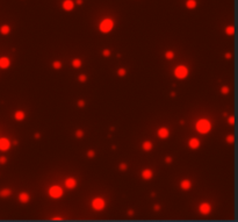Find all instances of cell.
Here are the masks:
<instances>
[{
	"label": "cell",
	"mask_w": 238,
	"mask_h": 222,
	"mask_svg": "<svg viewBox=\"0 0 238 222\" xmlns=\"http://www.w3.org/2000/svg\"><path fill=\"white\" fill-rule=\"evenodd\" d=\"M195 128H196V130L200 134H207L211 129V123L207 119H201V120H199L196 122Z\"/></svg>",
	"instance_id": "cell-1"
},
{
	"label": "cell",
	"mask_w": 238,
	"mask_h": 222,
	"mask_svg": "<svg viewBox=\"0 0 238 222\" xmlns=\"http://www.w3.org/2000/svg\"><path fill=\"white\" fill-rule=\"evenodd\" d=\"M113 27H114V21L112 20V19H104V21L100 24V31L101 33H104V34H107V33H109L110 30L113 29Z\"/></svg>",
	"instance_id": "cell-2"
},
{
	"label": "cell",
	"mask_w": 238,
	"mask_h": 222,
	"mask_svg": "<svg viewBox=\"0 0 238 222\" xmlns=\"http://www.w3.org/2000/svg\"><path fill=\"white\" fill-rule=\"evenodd\" d=\"M174 76L177 77L178 79H185L186 77L188 76V69L186 66H184V65H179L174 70Z\"/></svg>",
	"instance_id": "cell-3"
},
{
	"label": "cell",
	"mask_w": 238,
	"mask_h": 222,
	"mask_svg": "<svg viewBox=\"0 0 238 222\" xmlns=\"http://www.w3.org/2000/svg\"><path fill=\"white\" fill-rule=\"evenodd\" d=\"M104 206H106V202H104V200L102 198H95L93 199L92 201V207L94 210H97V212H100V210H102L104 208Z\"/></svg>",
	"instance_id": "cell-4"
},
{
	"label": "cell",
	"mask_w": 238,
	"mask_h": 222,
	"mask_svg": "<svg viewBox=\"0 0 238 222\" xmlns=\"http://www.w3.org/2000/svg\"><path fill=\"white\" fill-rule=\"evenodd\" d=\"M49 195L53 199H58L63 195V190L59 186H51L49 188Z\"/></svg>",
	"instance_id": "cell-5"
},
{
	"label": "cell",
	"mask_w": 238,
	"mask_h": 222,
	"mask_svg": "<svg viewBox=\"0 0 238 222\" xmlns=\"http://www.w3.org/2000/svg\"><path fill=\"white\" fill-rule=\"evenodd\" d=\"M11 148V141L6 137L0 139V151H7Z\"/></svg>",
	"instance_id": "cell-6"
},
{
	"label": "cell",
	"mask_w": 238,
	"mask_h": 222,
	"mask_svg": "<svg viewBox=\"0 0 238 222\" xmlns=\"http://www.w3.org/2000/svg\"><path fill=\"white\" fill-rule=\"evenodd\" d=\"M210 210H211V206L210 204L208 202H203V204L200 205V207H199V212L202 214V215H208L209 213H210Z\"/></svg>",
	"instance_id": "cell-7"
},
{
	"label": "cell",
	"mask_w": 238,
	"mask_h": 222,
	"mask_svg": "<svg viewBox=\"0 0 238 222\" xmlns=\"http://www.w3.org/2000/svg\"><path fill=\"white\" fill-rule=\"evenodd\" d=\"M157 134H158V136L160 137V139H167L168 137V135H170V131H168V129L167 128H165V127H162V128H159L158 129V131H157Z\"/></svg>",
	"instance_id": "cell-8"
},
{
	"label": "cell",
	"mask_w": 238,
	"mask_h": 222,
	"mask_svg": "<svg viewBox=\"0 0 238 222\" xmlns=\"http://www.w3.org/2000/svg\"><path fill=\"white\" fill-rule=\"evenodd\" d=\"M65 186H66V188H69V190H73L77 186V180H75V178H68L65 180Z\"/></svg>",
	"instance_id": "cell-9"
},
{
	"label": "cell",
	"mask_w": 238,
	"mask_h": 222,
	"mask_svg": "<svg viewBox=\"0 0 238 222\" xmlns=\"http://www.w3.org/2000/svg\"><path fill=\"white\" fill-rule=\"evenodd\" d=\"M11 65V61L8 57H0V69H7Z\"/></svg>",
	"instance_id": "cell-10"
},
{
	"label": "cell",
	"mask_w": 238,
	"mask_h": 222,
	"mask_svg": "<svg viewBox=\"0 0 238 222\" xmlns=\"http://www.w3.org/2000/svg\"><path fill=\"white\" fill-rule=\"evenodd\" d=\"M75 7V2L72 0H65L63 2V8L65 11H72Z\"/></svg>",
	"instance_id": "cell-11"
},
{
	"label": "cell",
	"mask_w": 238,
	"mask_h": 222,
	"mask_svg": "<svg viewBox=\"0 0 238 222\" xmlns=\"http://www.w3.org/2000/svg\"><path fill=\"white\" fill-rule=\"evenodd\" d=\"M152 176H153V172L149 169H145L142 171V177H143V179L145 180H150L151 178H152Z\"/></svg>",
	"instance_id": "cell-12"
},
{
	"label": "cell",
	"mask_w": 238,
	"mask_h": 222,
	"mask_svg": "<svg viewBox=\"0 0 238 222\" xmlns=\"http://www.w3.org/2000/svg\"><path fill=\"white\" fill-rule=\"evenodd\" d=\"M180 187H181L182 190H185V191H188V190L192 187V181L189 180V179H185V180H182L180 183Z\"/></svg>",
	"instance_id": "cell-13"
},
{
	"label": "cell",
	"mask_w": 238,
	"mask_h": 222,
	"mask_svg": "<svg viewBox=\"0 0 238 222\" xmlns=\"http://www.w3.org/2000/svg\"><path fill=\"white\" fill-rule=\"evenodd\" d=\"M19 200H20L22 204H27L29 201V194L26 192H21L19 194Z\"/></svg>",
	"instance_id": "cell-14"
},
{
	"label": "cell",
	"mask_w": 238,
	"mask_h": 222,
	"mask_svg": "<svg viewBox=\"0 0 238 222\" xmlns=\"http://www.w3.org/2000/svg\"><path fill=\"white\" fill-rule=\"evenodd\" d=\"M188 146H189V148H192V149H197V148L200 146V141L197 140V139H192V140H189V142H188Z\"/></svg>",
	"instance_id": "cell-15"
},
{
	"label": "cell",
	"mask_w": 238,
	"mask_h": 222,
	"mask_svg": "<svg viewBox=\"0 0 238 222\" xmlns=\"http://www.w3.org/2000/svg\"><path fill=\"white\" fill-rule=\"evenodd\" d=\"M12 194V191L9 188H2L0 191V198H7Z\"/></svg>",
	"instance_id": "cell-16"
},
{
	"label": "cell",
	"mask_w": 238,
	"mask_h": 222,
	"mask_svg": "<svg viewBox=\"0 0 238 222\" xmlns=\"http://www.w3.org/2000/svg\"><path fill=\"white\" fill-rule=\"evenodd\" d=\"M14 117H15V120H16V121H22L23 119H24V117H26V114H24V112H22V111H17Z\"/></svg>",
	"instance_id": "cell-17"
},
{
	"label": "cell",
	"mask_w": 238,
	"mask_h": 222,
	"mask_svg": "<svg viewBox=\"0 0 238 222\" xmlns=\"http://www.w3.org/2000/svg\"><path fill=\"white\" fill-rule=\"evenodd\" d=\"M9 31H11V28H9V26H7V24H4V26H1V28H0V33H1L2 35H7V34H9Z\"/></svg>",
	"instance_id": "cell-18"
},
{
	"label": "cell",
	"mask_w": 238,
	"mask_h": 222,
	"mask_svg": "<svg viewBox=\"0 0 238 222\" xmlns=\"http://www.w3.org/2000/svg\"><path fill=\"white\" fill-rule=\"evenodd\" d=\"M143 149H144L145 151H151L152 150V143H151L150 141H145L144 143H143Z\"/></svg>",
	"instance_id": "cell-19"
},
{
	"label": "cell",
	"mask_w": 238,
	"mask_h": 222,
	"mask_svg": "<svg viewBox=\"0 0 238 222\" xmlns=\"http://www.w3.org/2000/svg\"><path fill=\"white\" fill-rule=\"evenodd\" d=\"M195 6H196V1L195 0H187V2H186V7L187 8L193 9V8H195Z\"/></svg>",
	"instance_id": "cell-20"
},
{
	"label": "cell",
	"mask_w": 238,
	"mask_h": 222,
	"mask_svg": "<svg viewBox=\"0 0 238 222\" xmlns=\"http://www.w3.org/2000/svg\"><path fill=\"white\" fill-rule=\"evenodd\" d=\"M72 66H73L75 69L80 68V66H81V61L79 58H75L73 61H72Z\"/></svg>",
	"instance_id": "cell-21"
},
{
	"label": "cell",
	"mask_w": 238,
	"mask_h": 222,
	"mask_svg": "<svg viewBox=\"0 0 238 222\" xmlns=\"http://www.w3.org/2000/svg\"><path fill=\"white\" fill-rule=\"evenodd\" d=\"M52 68H53V69H56V70H58V69H60V68H62V63H60L59 61H56V62H53V63H52Z\"/></svg>",
	"instance_id": "cell-22"
},
{
	"label": "cell",
	"mask_w": 238,
	"mask_h": 222,
	"mask_svg": "<svg viewBox=\"0 0 238 222\" xmlns=\"http://www.w3.org/2000/svg\"><path fill=\"white\" fill-rule=\"evenodd\" d=\"M126 73H127V70L126 69H123V68H121V69H119L117 70V75L120 77H124L126 76Z\"/></svg>",
	"instance_id": "cell-23"
},
{
	"label": "cell",
	"mask_w": 238,
	"mask_h": 222,
	"mask_svg": "<svg viewBox=\"0 0 238 222\" xmlns=\"http://www.w3.org/2000/svg\"><path fill=\"white\" fill-rule=\"evenodd\" d=\"M127 169H128V165L126 163H121L120 164V166H119V170L122 171V172H123V171H127Z\"/></svg>",
	"instance_id": "cell-24"
},
{
	"label": "cell",
	"mask_w": 238,
	"mask_h": 222,
	"mask_svg": "<svg viewBox=\"0 0 238 222\" xmlns=\"http://www.w3.org/2000/svg\"><path fill=\"white\" fill-rule=\"evenodd\" d=\"M165 57H166L167 59H172V58L174 57V53H173V51H171V50H170V51H167V53L165 54Z\"/></svg>",
	"instance_id": "cell-25"
},
{
	"label": "cell",
	"mask_w": 238,
	"mask_h": 222,
	"mask_svg": "<svg viewBox=\"0 0 238 222\" xmlns=\"http://www.w3.org/2000/svg\"><path fill=\"white\" fill-rule=\"evenodd\" d=\"M233 29H235V28H233L232 26H230V27H228L225 29V33L228 35H232V34H233Z\"/></svg>",
	"instance_id": "cell-26"
},
{
	"label": "cell",
	"mask_w": 238,
	"mask_h": 222,
	"mask_svg": "<svg viewBox=\"0 0 238 222\" xmlns=\"http://www.w3.org/2000/svg\"><path fill=\"white\" fill-rule=\"evenodd\" d=\"M221 92H222V94H228L229 93V87L228 86H223L222 90H221Z\"/></svg>",
	"instance_id": "cell-27"
},
{
	"label": "cell",
	"mask_w": 238,
	"mask_h": 222,
	"mask_svg": "<svg viewBox=\"0 0 238 222\" xmlns=\"http://www.w3.org/2000/svg\"><path fill=\"white\" fill-rule=\"evenodd\" d=\"M82 135H84V133H82V130H77V131H75V136H77L78 139H80V137H82Z\"/></svg>",
	"instance_id": "cell-28"
},
{
	"label": "cell",
	"mask_w": 238,
	"mask_h": 222,
	"mask_svg": "<svg viewBox=\"0 0 238 222\" xmlns=\"http://www.w3.org/2000/svg\"><path fill=\"white\" fill-rule=\"evenodd\" d=\"M226 142H228V143H230V144L233 143V136H232V135H229V136L226 137Z\"/></svg>",
	"instance_id": "cell-29"
},
{
	"label": "cell",
	"mask_w": 238,
	"mask_h": 222,
	"mask_svg": "<svg viewBox=\"0 0 238 222\" xmlns=\"http://www.w3.org/2000/svg\"><path fill=\"white\" fill-rule=\"evenodd\" d=\"M7 162V158L5 156H0V164H6Z\"/></svg>",
	"instance_id": "cell-30"
},
{
	"label": "cell",
	"mask_w": 238,
	"mask_h": 222,
	"mask_svg": "<svg viewBox=\"0 0 238 222\" xmlns=\"http://www.w3.org/2000/svg\"><path fill=\"white\" fill-rule=\"evenodd\" d=\"M86 79H87V78H86V76H85V75H80V76H79V82L84 83V82H86Z\"/></svg>",
	"instance_id": "cell-31"
},
{
	"label": "cell",
	"mask_w": 238,
	"mask_h": 222,
	"mask_svg": "<svg viewBox=\"0 0 238 222\" xmlns=\"http://www.w3.org/2000/svg\"><path fill=\"white\" fill-rule=\"evenodd\" d=\"M94 155H95V152L93 151V150H90V151H87V156H88L90 158L94 157Z\"/></svg>",
	"instance_id": "cell-32"
},
{
	"label": "cell",
	"mask_w": 238,
	"mask_h": 222,
	"mask_svg": "<svg viewBox=\"0 0 238 222\" xmlns=\"http://www.w3.org/2000/svg\"><path fill=\"white\" fill-rule=\"evenodd\" d=\"M102 54H104V56H106V57H109L110 56V51L108 50V49H104Z\"/></svg>",
	"instance_id": "cell-33"
},
{
	"label": "cell",
	"mask_w": 238,
	"mask_h": 222,
	"mask_svg": "<svg viewBox=\"0 0 238 222\" xmlns=\"http://www.w3.org/2000/svg\"><path fill=\"white\" fill-rule=\"evenodd\" d=\"M78 106H79V107H84V106H85V101H84V100H79V101H78Z\"/></svg>",
	"instance_id": "cell-34"
},
{
	"label": "cell",
	"mask_w": 238,
	"mask_h": 222,
	"mask_svg": "<svg viewBox=\"0 0 238 222\" xmlns=\"http://www.w3.org/2000/svg\"><path fill=\"white\" fill-rule=\"evenodd\" d=\"M228 122H229V124H233V122H235V119H233V117H229Z\"/></svg>",
	"instance_id": "cell-35"
},
{
	"label": "cell",
	"mask_w": 238,
	"mask_h": 222,
	"mask_svg": "<svg viewBox=\"0 0 238 222\" xmlns=\"http://www.w3.org/2000/svg\"><path fill=\"white\" fill-rule=\"evenodd\" d=\"M172 161H173V159H172L171 157H166V158H165V162H166L167 164H171V163H172Z\"/></svg>",
	"instance_id": "cell-36"
},
{
	"label": "cell",
	"mask_w": 238,
	"mask_h": 222,
	"mask_svg": "<svg viewBox=\"0 0 238 222\" xmlns=\"http://www.w3.org/2000/svg\"><path fill=\"white\" fill-rule=\"evenodd\" d=\"M225 57L226 59H230L231 58V54H225Z\"/></svg>",
	"instance_id": "cell-37"
},
{
	"label": "cell",
	"mask_w": 238,
	"mask_h": 222,
	"mask_svg": "<svg viewBox=\"0 0 238 222\" xmlns=\"http://www.w3.org/2000/svg\"><path fill=\"white\" fill-rule=\"evenodd\" d=\"M40 136H41L40 133H36V134H35V139H40Z\"/></svg>",
	"instance_id": "cell-38"
},
{
	"label": "cell",
	"mask_w": 238,
	"mask_h": 222,
	"mask_svg": "<svg viewBox=\"0 0 238 222\" xmlns=\"http://www.w3.org/2000/svg\"><path fill=\"white\" fill-rule=\"evenodd\" d=\"M159 208H160V207H159V205H155V209L159 210Z\"/></svg>",
	"instance_id": "cell-39"
},
{
	"label": "cell",
	"mask_w": 238,
	"mask_h": 222,
	"mask_svg": "<svg viewBox=\"0 0 238 222\" xmlns=\"http://www.w3.org/2000/svg\"><path fill=\"white\" fill-rule=\"evenodd\" d=\"M77 4H78V5H81V4H82V0H77Z\"/></svg>",
	"instance_id": "cell-40"
},
{
	"label": "cell",
	"mask_w": 238,
	"mask_h": 222,
	"mask_svg": "<svg viewBox=\"0 0 238 222\" xmlns=\"http://www.w3.org/2000/svg\"><path fill=\"white\" fill-rule=\"evenodd\" d=\"M133 214H134L133 210H129V212H128V215H133Z\"/></svg>",
	"instance_id": "cell-41"
}]
</instances>
